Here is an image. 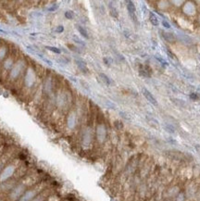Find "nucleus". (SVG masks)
I'll return each mask as SVG.
<instances>
[{"instance_id":"f257e3e1","label":"nucleus","mask_w":200,"mask_h":201,"mask_svg":"<svg viewBox=\"0 0 200 201\" xmlns=\"http://www.w3.org/2000/svg\"><path fill=\"white\" fill-rule=\"evenodd\" d=\"M42 191H43L42 189H37L35 187H32V188L28 189V190L21 196V198L18 201H32L38 194H40Z\"/></svg>"},{"instance_id":"4be33fe9","label":"nucleus","mask_w":200,"mask_h":201,"mask_svg":"<svg viewBox=\"0 0 200 201\" xmlns=\"http://www.w3.org/2000/svg\"><path fill=\"white\" fill-rule=\"evenodd\" d=\"M103 60H104V62H105V64H106L107 66H109V65H110V61H109V60L107 59V58H104Z\"/></svg>"},{"instance_id":"c85d7f7f","label":"nucleus","mask_w":200,"mask_h":201,"mask_svg":"<svg viewBox=\"0 0 200 201\" xmlns=\"http://www.w3.org/2000/svg\"><path fill=\"white\" fill-rule=\"evenodd\" d=\"M45 201H47V200H45Z\"/></svg>"},{"instance_id":"f8f14e48","label":"nucleus","mask_w":200,"mask_h":201,"mask_svg":"<svg viewBox=\"0 0 200 201\" xmlns=\"http://www.w3.org/2000/svg\"><path fill=\"white\" fill-rule=\"evenodd\" d=\"M64 15L68 20H72V19L74 18V13H73V11H71V10H67Z\"/></svg>"},{"instance_id":"39448f33","label":"nucleus","mask_w":200,"mask_h":201,"mask_svg":"<svg viewBox=\"0 0 200 201\" xmlns=\"http://www.w3.org/2000/svg\"><path fill=\"white\" fill-rule=\"evenodd\" d=\"M160 33H161V36L163 37V39L165 41H167L168 43H174L176 41V38L173 33H168V32H160Z\"/></svg>"},{"instance_id":"1a4fd4ad","label":"nucleus","mask_w":200,"mask_h":201,"mask_svg":"<svg viewBox=\"0 0 200 201\" xmlns=\"http://www.w3.org/2000/svg\"><path fill=\"white\" fill-rule=\"evenodd\" d=\"M99 76H100V78L102 79V81L105 83L107 85H110L111 83H112V81L110 80V78H109V76H107L105 73H100Z\"/></svg>"},{"instance_id":"bb28decb","label":"nucleus","mask_w":200,"mask_h":201,"mask_svg":"<svg viewBox=\"0 0 200 201\" xmlns=\"http://www.w3.org/2000/svg\"><path fill=\"white\" fill-rule=\"evenodd\" d=\"M4 55H5V50H4V48H2L0 50V58H3Z\"/></svg>"},{"instance_id":"aec40b11","label":"nucleus","mask_w":200,"mask_h":201,"mask_svg":"<svg viewBox=\"0 0 200 201\" xmlns=\"http://www.w3.org/2000/svg\"><path fill=\"white\" fill-rule=\"evenodd\" d=\"M162 24H163V26H164L165 28H167V29L171 28V25H170V23H169V22H167L166 21H162Z\"/></svg>"},{"instance_id":"20e7f679","label":"nucleus","mask_w":200,"mask_h":201,"mask_svg":"<svg viewBox=\"0 0 200 201\" xmlns=\"http://www.w3.org/2000/svg\"><path fill=\"white\" fill-rule=\"evenodd\" d=\"M126 4H127V9H128V11H129L130 16L132 17L133 21H136V17H135L136 9H135V6H134L133 2V1H127Z\"/></svg>"},{"instance_id":"5701e85b","label":"nucleus","mask_w":200,"mask_h":201,"mask_svg":"<svg viewBox=\"0 0 200 201\" xmlns=\"http://www.w3.org/2000/svg\"><path fill=\"white\" fill-rule=\"evenodd\" d=\"M115 125H116V127H117L118 129H119V125H120V127H121V128H122V124H121V121H119V120L115 121Z\"/></svg>"},{"instance_id":"a211bd4d","label":"nucleus","mask_w":200,"mask_h":201,"mask_svg":"<svg viewBox=\"0 0 200 201\" xmlns=\"http://www.w3.org/2000/svg\"><path fill=\"white\" fill-rule=\"evenodd\" d=\"M63 31H64V26H63V25H59V26H57V27L56 28V32L59 33H63Z\"/></svg>"},{"instance_id":"6e6552de","label":"nucleus","mask_w":200,"mask_h":201,"mask_svg":"<svg viewBox=\"0 0 200 201\" xmlns=\"http://www.w3.org/2000/svg\"><path fill=\"white\" fill-rule=\"evenodd\" d=\"M76 28H77V30H78V32L80 33L81 35L83 36L84 38H86V39L89 38V35H88L87 31L83 27V26H81V25H76Z\"/></svg>"},{"instance_id":"9b49d317","label":"nucleus","mask_w":200,"mask_h":201,"mask_svg":"<svg viewBox=\"0 0 200 201\" xmlns=\"http://www.w3.org/2000/svg\"><path fill=\"white\" fill-rule=\"evenodd\" d=\"M150 21H151V23L154 25V26H157L159 25V20H157V18L154 15L153 13L150 14Z\"/></svg>"},{"instance_id":"ddd939ff","label":"nucleus","mask_w":200,"mask_h":201,"mask_svg":"<svg viewBox=\"0 0 200 201\" xmlns=\"http://www.w3.org/2000/svg\"><path fill=\"white\" fill-rule=\"evenodd\" d=\"M110 15L112 17H114V18H118L119 17V14H118V11H117V9H115V7H110Z\"/></svg>"},{"instance_id":"412c9836","label":"nucleus","mask_w":200,"mask_h":201,"mask_svg":"<svg viewBox=\"0 0 200 201\" xmlns=\"http://www.w3.org/2000/svg\"><path fill=\"white\" fill-rule=\"evenodd\" d=\"M32 16H33V17H42V16H43V13H40V12H33V13H32Z\"/></svg>"},{"instance_id":"7ed1b4c3","label":"nucleus","mask_w":200,"mask_h":201,"mask_svg":"<svg viewBox=\"0 0 200 201\" xmlns=\"http://www.w3.org/2000/svg\"><path fill=\"white\" fill-rule=\"evenodd\" d=\"M75 63H76L77 67L79 68L80 71H82V73H88L89 70H88V68H87V66H86V62L84 61L83 59L76 58V59H75Z\"/></svg>"},{"instance_id":"dca6fc26","label":"nucleus","mask_w":200,"mask_h":201,"mask_svg":"<svg viewBox=\"0 0 200 201\" xmlns=\"http://www.w3.org/2000/svg\"><path fill=\"white\" fill-rule=\"evenodd\" d=\"M68 47H69V48H71V50L74 51V52L81 53V51L79 50V48H78V47H76L75 45H68Z\"/></svg>"},{"instance_id":"f3484780","label":"nucleus","mask_w":200,"mask_h":201,"mask_svg":"<svg viewBox=\"0 0 200 201\" xmlns=\"http://www.w3.org/2000/svg\"><path fill=\"white\" fill-rule=\"evenodd\" d=\"M57 9H59V5H57V4H55V5H53L52 7H49L48 9H47V10H48V11H50V12H53V11L57 10Z\"/></svg>"},{"instance_id":"9d476101","label":"nucleus","mask_w":200,"mask_h":201,"mask_svg":"<svg viewBox=\"0 0 200 201\" xmlns=\"http://www.w3.org/2000/svg\"><path fill=\"white\" fill-rule=\"evenodd\" d=\"M47 49H48L49 51H51L53 53H56V54H60L61 53V50L59 48H57L56 47H51V45H45V47Z\"/></svg>"},{"instance_id":"b1692460","label":"nucleus","mask_w":200,"mask_h":201,"mask_svg":"<svg viewBox=\"0 0 200 201\" xmlns=\"http://www.w3.org/2000/svg\"><path fill=\"white\" fill-rule=\"evenodd\" d=\"M190 97L192 98V99H197V94H191V95H190Z\"/></svg>"},{"instance_id":"393cba45","label":"nucleus","mask_w":200,"mask_h":201,"mask_svg":"<svg viewBox=\"0 0 200 201\" xmlns=\"http://www.w3.org/2000/svg\"><path fill=\"white\" fill-rule=\"evenodd\" d=\"M166 128H167V130H168V132H174V129L172 128V127H169V126H167Z\"/></svg>"},{"instance_id":"cd10ccee","label":"nucleus","mask_w":200,"mask_h":201,"mask_svg":"<svg viewBox=\"0 0 200 201\" xmlns=\"http://www.w3.org/2000/svg\"><path fill=\"white\" fill-rule=\"evenodd\" d=\"M0 33H4V35H7V31H4V30H2V29H0Z\"/></svg>"},{"instance_id":"0eeeda50","label":"nucleus","mask_w":200,"mask_h":201,"mask_svg":"<svg viewBox=\"0 0 200 201\" xmlns=\"http://www.w3.org/2000/svg\"><path fill=\"white\" fill-rule=\"evenodd\" d=\"M139 73L140 75H142V76H144V77H150L151 76V69H150L148 66H145V69L141 68L139 70Z\"/></svg>"},{"instance_id":"a878e982","label":"nucleus","mask_w":200,"mask_h":201,"mask_svg":"<svg viewBox=\"0 0 200 201\" xmlns=\"http://www.w3.org/2000/svg\"><path fill=\"white\" fill-rule=\"evenodd\" d=\"M12 33H13V35H14V36H16V37H18V38H21V36L20 35H19V33H18L17 32H15V31H13V32H12Z\"/></svg>"},{"instance_id":"2eb2a0df","label":"nucleus","mask_w":200,"mask_h":201,"mask_svg":"<svg viewBox=\"0 0 200 201\" xmlns=\"http://www.w3.org/2000/svg\"><path fill=\"white\" fill-rule=\"evenodd\" d=\"M72 38H73V40L76 42L77 44H79V45H83V47H84V45H85V43H84V42H83V40L79 39L77 36H73V37H72Z\"/></svg>"},{"instance_id":"f03ea898","label":"nucleus","mask_w":200,"mask_h":201,"mask_svg":"<svg viewBox=\"0 0 200 201\" xmlns=\"http://www.w3.org/2000/svg\"><path fill=\"white\" fill-rule=\"evenodd\" d=\"M14 172H15V167L13 165L7 166V168H5L3 170V172L1 173V176H0V180H1L2 182L7 181L9 179H10L11 176L13 175Z\"/></svg>"},{"instance_id":"4468645a","label":"nucleus","mask_w":200,"mask_h":201,"mask_svg":"<svg viewBox=\"0 0 200 201\" xmlns=\"http://www.w3.org/2000/svg\"><path fill=\"white\" fill-rule=\"evenodd\" d=\"M19 158H20L21 160L27 161V158H28V155H27L26 153L21 152V153H19Z\"/></svg>"},{"instance_id":"6ab92c4d","label":"nucleus","mask_w":200,"mask_h":201,"mask_svg":"<svg viewBox=\"0 0 200 201\" xmlns=\"http://www.w3.org/2000/svg\"><path fill=\"white\" fill-rule=\"evenodd\" d=\"M41 59H43L44 61L45 62V63H47L49 66H52L53 65V62L51 61V60H49V59H47V58H45V57H43V58H42Z\"/></svg>"},{"instance_id":"423d86ee","label":"nucleus","mask_w":200,"mask_h":201,"mask_svg":"<svg viewBox=\"0 0 200 201\" xmlns=\"http://www.w3.org/2000/svg\"><path fill=\"white\" fill-rule=\"evenodd\" d=\"M143 94H144L145 97L147 98V99L150 102V103H152L153 105H155V106H156V105H157V101L156 100V98L154 97L153 95H152L151 93H150L147 89L144 88V89H143Z\"/></svg>"}]
</instances>
